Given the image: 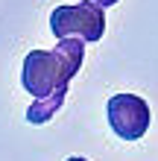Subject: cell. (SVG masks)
Segmentation results:
<instances>
[{
    "mask_svg": "<svg viewBox=\"0 0 158 161\" xmlns=\"http://www.w3.org/2000/svg\"><path fill=\"white\" fill-rule=\"evenodd\" d=\"M82 59L85 44L79 38H62L53 50H30L21 70L24 91L35 100L53 97L56 91H68L70 79L82 68Z\"/></svg>",
    "mask_w": 158,
    "mask_h": 161,
    "instance_id": "6da1fadb",
    "label": "cell"
},
{
    "mask_svg": "<svg viewBox=\"0 0 158 161\" xmlns=\"http://www.w3.org/2000/svg\"><path fill=\"white\" fill-rule=\"evenodd\" d=\"M50 30L56 38H79L82 44H94L106 32V9L97 3H64L50 12Z\"/></svg>",
    "mask_w": 158,
    "mask_h": 161,
    "instance_id": "7a4b0ae2",
    "label": "cell"
},
{
    "mask_svg": "<svg viewBox=\"0 0 158 161\" xmlns=\"http://www.w3.org/2000/svg\"><path fill=\"white\" fill-rule=\"evenodd\" d=\"M106 114H108L111 132L123 141H141L152 120L146 100L138 94H114L106 106Z\"/></svg>",
    "mask_w": 158,
    "mask_h": 161,
    "instance_id": "3957f363",
    "label": "cell"
},
{
    "mask_svg": "<svg viewBox=\"0 0 158 161\" xmlns=\"http://www.w3.org/2000/svg\"><path fill=\"white\" fill-rule=\"evenodd\" d=\"M64 97H68V91H56L53 97H44V100H35L30 108H26V120L32 123V126H41V123H47L56 117V111L64 106Z\"/></svg>",
    "mask_w": 158,
    "mask_h": 161,
    "instance_id": "277c9868",
    "label": "cell"
},
{
    "mask_svg": "<svg viewBox=\"0 0 158 161\" xmlns=\"http://www.w3.org/2000/svg\"><path fill=\"white\" fill-rule=\"evenodd\" d=\"M91 3H97L100 9H106V6H114V3H120V0H91Z\"/></svg>",
    "mask_w": 158,
    "mask_h": 161,
    "instance_id": "5b68a950",
    "label": "cell"
},
{
    "mask_svg": "<svg viewBox=\"0 0 158 161\" xmlns=\"http://www.w3.org/2000/svg\"><path fill=\"white\" fill-rule=\"evenodd\" d=\"M68 161H88V158H68Z\"/></svg>",
    "mask_w": 158,
    "mask_h": 161,
    "instance_id": "8992f818",
    "label": "cell"
}]
</instances>
